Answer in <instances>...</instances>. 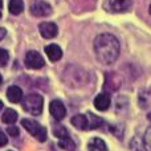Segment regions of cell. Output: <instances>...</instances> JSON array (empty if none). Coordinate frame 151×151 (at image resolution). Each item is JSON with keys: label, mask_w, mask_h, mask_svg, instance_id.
I'll use <instances>...</instances> for the list:
<instances>
[{"label": "cell", "mask_w": 151, "mask_h": 151, "mask_svg": "<svg viewBox=\"0 0 151 151\" xmlns=\"http://www.w3.org/2000/svg\"><path fill=\"white\" fill-rule=\"evenodd\" d=\"M131 0H109V9L115 13L126 12L131 8Z\"/></svg>", "instance_id": "cell-9"}, {"label": "cell", "mask_w": 151, "mask_h": 151, "mask_svg": "<svg viewBox=\"0 0 151 151\" xmlns=\"http://www.w3.org/2000/svg\"><path fill=\"white\" fill-rule=\"evenodd\" d=\"M45 53H47L48 58H49L50 61H53V63L58 61L61 57H63V50H61V48L56 44L47 45V47H45Z\"/></svg>", "instance_id": "cell-11"}, {"label": "cell", "mask_w": 151, "mask_h": 151, "mask_svg": "<svg viewBox=\"0 0 151 151\" xmlns=\"http://www.w3.org/2000/svg\"><path fill=\"white\" fill-rule=\"evenodd\" d=\"M72 125L74 126L76 129L78 130H89V118L88 114L83 115V114H77L72 118Z\"/></svg>", "instance_id": "cell-12"}, {"label": "cell", "mask_w": 151, "mask_h": 151, "mask_svg": "<svg viewBox=\"0 0 151 151\" xmlns=\"http://www.w3.org/2000/svg\"><path fill=\"white\" fill-rule=\"evenodd\" d=\"M1 121L7 125H12L17 121V113L13 109H7L1 115Z\"/></svg>", "instance_id": "cell-15"}, {"label": "cell", "mask_w": 151, "mask_h": 151, "mask_svg": "<svg viewBox=\"0 0 151 151\" xmlns=\"http://www.w3.org/2000/svg\"><path fill=\"white\" fill-rule=\"evenodd\" d=\"M21 125L24 126V129H25V130L28 131L31 135L36 137L40 142H45V141H47V130H45L42 126H40L36 121L24 118V119H21Z\"/></svg>", "instance_id": "cell-3"}, {"label": "cell", "mask_w": 151, "mask_h": 151, "mask_svg": "<svg viewBox=\"0 0 151 151\" xmlns=\"http://www.w3.org/2000/svg\"><path fill=\"white\" fill-rule=\"evenodd\" d=\"M7 98L13 104H19L23 101V90L19 86H9L7 90Z\"/></svg>", "instance_id": "cell-13"}, {"label": "cell", "mask_w": 151, "mask_h": 151, "mask_svg": "<svg viewBox=\"0 0 151 151\" xmlns=\"http://www.w3.org/2000/svg\"><path fill=\"white\" fill-rule=\"evenodd\" d=\"M31 13L36 17H45V16H49L52 13V7L48 4L47 1H36L31 5Z\"/></svg>", "instance_id": "cell-6"}, {"label": "cell", "mask_w": 151, "mask_h": 151, "mask_svg": "<svg viewBox=\"0 0 151 151\" xmlns=\"http://www.w3.org/2000/svg\"><path fill=\"white\" fill-rule=\"evenodd\" d=\"M1 82H3V77H1V74H0V85H1Z\"/></svg>", "instance_id": "cell-25"}, {"label": "cell", "mask_w": 151, "mask_h": 151, "mask_svg": "<svg viewBox=\"0 0 151 151\" xmlns=\"http://www.w3.org/2000/svg\"><path fill=\"white\" fill-rule=\"evenodd\" d=\"M1 109H3V102L0 101V110H1Z\"/></svg>", "instance_id": "cell-26"}, {"label": "cell", "mask_w": 151, "mask_h": 151, "mask_svg": "<svg viewBox=\"0 0 151 151\" xmlns=\"http://www.w3.org/2000/svg\"><path fill=\"white\" fill-rule=\"evenodd\" d=\"M9 12L12 15H20L24 9V3L23 0H9Z\"/></svg>", "instance_id": "cell-16"}, {"label": "cell", "mask_w": 151, "mask_h": 151, "mask_svg": "<svg viewBox=\"0 0 151 151\" xmlns=\"http://www.w3.org/2000/svg\"><path fill=\"white\" fill-rule=\"evenodd\" d=\"M147 118H149V121H150V122H151V111L149 113V115H147Z\"/></svg>", "instance_id": "cell-24"}, {"label": "cell", "mask_w": 151, "mask_h": 151, "mask_svg": "<svg viewBox=\"0 0 151 151\" xmlns=\"http://www.w3.org/2000/svg\"><path fill=\"white\" fill-rule=\"evenodd\" d=\"M7 133L9 134V137H17L20 134V130L16 126H8L7 127Z\"/></svg>", "instance_id": "cell-21"}, {"label": "cell", "mask_w": 151, "mask_h": 151, "mask_svg": "<svg viewBox=\"0 0 151 151\" xmlns=\"http://www.w3.org/2000/svg\"><path fill=\"white\" fill-rule=\"evenodd\" d=\"M122 86V77L115 72H109L105 74L104 89L106 91H117Z\"/></svg>", "instance_id": "cell-4"}, {"label": "cell", "mask_w": 151, "mask_h": 151, "mask_svg": "<svg viewBox=\"0 0 151 151\" xmlns=\"http://www.w3.org/2000/svg\"><path fill=\"white\" fill-rule=\"evenodd\" d=\"M42 105L44 98L40 94L31 93L23 99V107L27 113L32 115H40L42 113Z\"/></svg>", "instance_id": "cell-2"}, {"label": "cell", "mask_w": 151, "mask_h": 151, "mask_svg": "<svg viewBox=\"0 0 151 151\" xmlns=\"http://www.w3.org/2000/svg\"><path fill=\"white\" fill-rule=\"evenodd\" d=\"M149 12H150V15H151V5H150V8H149Z\"/></svg>", "instance_id": "cell-28"}, {"label": "cell", "mask_w": 151, "mask_h": 151, "mask_svg": "<svg viewBox=\"0 0 151 151\" xmlns=\"http://www.w3.org/2000/svg\"><path fill=\"white\" fill-rule=\"evenodd\" d=\"M3 7V0H0V8Z\"/></svg>", "instance_id": "cell-27"}, {"label": "cell", "mask_w": 151, "mask_h": 151, "mask_svg": "<svg viewBox=\"0 0 151 151\" xmlns=\"http://www.w3.org/2000/svg\"><path fill=\"white\" fill-rule=\"evenodd\" d=\"M7 143H8V138L5 137L4 133H1V131H0V147H1V146H5Z\"/></svg>", "instance_id": "cell-22"}, {"label": "cell", "mask_w": 151, "mask_h": 151, "mask_svg": "<svg viewBox=\"0 0 151 151\" xmlns=\"http://www.w3.org/2000/svg\"><path fill=\"white\" fill-rule=\"evenodd\" d=\"M49 110H50L52 117L55 118L56 121H63L66 115V109H65L64 104L60 101V99H55V101L50 102Z\"/></svg>", "instance_id": "cell-7"}, {"label": "cell", "mask_w": 151, "mask_h": 151, "mask_svg": "<svg viewBox=\"0 0 151 151\" xmlns=\"http://www.w3.org/2000/svg\"><path fill=\"white\" fill-rule=\"evenodd\" d=\"M121 44L114 35L101 33L94 40V53L97 60L104 65H111L119 57Z\"/></svg>", "instance_id": "cell-1"}, {"label": "cell", "mask_w": 151, "mask_h": 151, "mask_svg": "<svg viewBox=\"0 0 151 151\" xmlns=\"http://www.w3.org/2000/svg\"><path fill=\"white\" fill-rule=\"evenodd\" d=\"M25 65L29 69H41L45 65V61L39 52L29 50L25 56Z\"/></svg>", "instance_id": "cell-5"}, {"label": "cell", "mask_w": 151, "mask_h": 151, "mask_svg": "<svg viewBox=\"0 0 151 151\" xmlns=\"http://www.w3.org/2000/svg\"><path fill=\"white\" fill-rule=\"evenodd\" d=\"M0 19H1V12H0Z\"/></svg>", "instance_id": "cell-29"}, {"label": "cell", "mask_w": 151, "mask_h": 151, "mask_svg": "<svg viewBox=\"0 0 151 151\" xmlns=\"http://www.w3.org/2000/svg\"><path fill=\"white\" fill-rule=\"evenodd\" d=\"M8 60H9V53H8L5 49L0 48V66L3 68V66L7 65Z\"/></svg>", "instance_id": "cell-20"}, {"label": "cell", "mask_w": 151, "mask_h": 151, "mask_svg": "<svg viewBox=\"0 0 151 151\" xmlns=\"http://www.w3.org/2000/svg\"><path fill=\"white\" fill-rule=\"evenodd\" d=\"M143 146L147 151H151V126L147 129L143 135Z\"/></svg>", "instance_id": "cell-18"}, {"label": "cell", "mask_w": 151, "mask_h": 151, "mask_svg": "<svg viewBox=\"0 0 151 151\" xmlns=\"http://www.w3.org/2000/svg\"><path fill=\"white\" fill-rule=\"evenodd\" d=\"M110 104H111V99H110V96L107 93H101L94 98V106L99 111L107 110L110 107Z\"/></svg>", "instance_id": "cell-10"}, {"label": "cell", "mask_w": 151, "mask_h": 151, "mask_svg": "<svg viewBox=\"0 0 151 151\" xmlns=\"http://www.w3.org/2000/svg\"><path fill=\"white\" fill-rule=\"evenodd\" d=\"M60 146L68 151H74V143L72 142V139L69 138V135L60 139Z\"/></svg>", "instance_id": "cell-17"}, {"label": "cell", "mask_w": 151, "mask_h": 151, "mask_svg": "<svg viewBox=\"0 0 151 151\" xmlns=\"http://www.w3.org/2000/svg\"><path fill=\"white\" fill-rule=\"evenodd\" d=\"M88 151H107V146L101 138H93L89 141Z\"/></svg>", "instance_id": "cell-14"}, {"label": "cell", "mask_w": 151, "mask_h": 151, "mask_svg": "<svg viewBox=\"0 0 151 151\" xmlns=\"http://www.w3.org/2000/svg\"><path fill=\"white\" fill-rule=\"evenodd\" d=\"M39 31L44 39H53V37L57 36L58 33V28L55 23H49V21H45L41 23L39 25Z\"/></svg>", "instance_id": "cell-8"}, {"label": "cell", "mask_w": 151, "mask_h": 151, "mask_svg": "<svg viewBox=\"0 0 151 151\" xmlns=\"http://www.w3.org/2000/svg\"><path fill=\"white\" fill-rule=\"evenodd\" d=\"M53 134H55V135L57 137L58 139L68 137V131H66V129L63 127V126H60V125H57V126L55 127V130H53Z\"/></svg>", "instance_id": "cell-19"}, {"label": "cell", "mask_w": 151, "mask_h": 151, "mask_svg": "<svg viewBox=\"0 0 151 151\" xmlns=\"http://www.w3.org/2000/svg\"><path fill=\"white\" fill-rule=\"evenodd\" d=\"M5 35H7V31H5L4 28H0V40H3L5 37Z\"/></svg>", "instance_id": "cell-23"}]
</instances>
